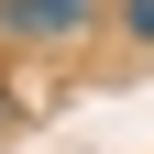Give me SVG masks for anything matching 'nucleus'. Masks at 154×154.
I'll list each match as a JSON object with an SVG mask.
<instances>
[{
	"mask_svg": "<svg viewBox=\"0 0 154 154\" xmlns=\"http://www.w3.org/2000/svg\"><path fill=\"white\" fill-rule=\"evenodd\" d=\"M88 22H99V0H0V33L11 44H66Z\"/></svg>",
	"mask_w": 154,
	"mask_h": 154,
	"instance_id": "1",
	"label": "nucleus"
},
{
	"mask_svg": "<svg viewBox=\"0 0 154 154\" xmlns=\"http://www.w3.org/2000/svg\"><path fill=\"white\" fill-rule=\"evenodd\" d=\"M110 22H121L132 44H154V0H110Z\"/></svg>",
	"mask_w": 154,
	"mask_h": 154,
	"instance_id": "2",
	"label": "nucleus"
},
{
	"mask_svg": "<svg viewBox=\"0 0 154 154\" xmlns=\"http://www.w3.org/2000/svg\"><path fill=\"white\" fill-rule=\"evenodd\" d=\"M0 132H11V88H0Z\"/></svg>",
	"mask_w": 154,
	"mask_h": 154,
	"instance_id": "3",
	"label": "nucleus"
}]
</instances>
